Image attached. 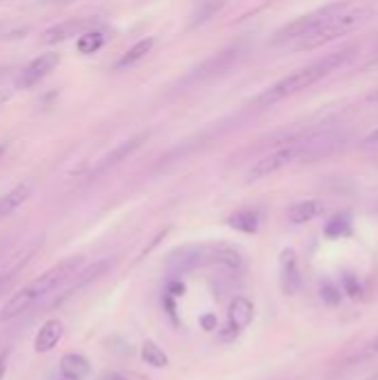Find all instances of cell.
<instances>
[{"label": "cell", "instance_id": "21", "mask_svg": "<svg viewBox=\"0 0 378 380\" xmlns=\"http://www.w3.org/2000/svg\"><path fill=\"white\" fill-rule=\"evenodd\" d=\"M378 354V336L372 338L365 347H361V352H358L352 360H347V365H354V363H363V360H369Z\"/></svg>", "mask_w": 378, "mask_h": 380}, {"label": "cell", "instance_id": "5", "mask_svg": "<svg viewBox=\"0 0 378 380\" xmlns=\"http://www.w3.org/2000/svg\"><path fill=\"white\" fill-rule=\"evenodd\" d=\"M298 160V142H292L287 144V147L269 154V156H263L254 167L249 169V180H263L267 176H272L280 169H285L287 165H292V162Z\"/></svg>", "mask_w": 378, "mask_h": 380}, {"label": "cell", "instance_id": "20", "mask_svg": "<svg viewBox=\"0 0 378 380\" xmlns=\"http://www.w3.org/2000/svg\"><path fill=\"white\" fill-rule=\"evenodd\" d=\"M142 360L152 367H167V356L152 340H147L145 345H142Z\"/></svg>", "mask_w": 378, "mask_h": 380}, {"label": "cell", "instance_id": "10", "mask_svg": "<svg viewBox=\"0 0 378 380\" xmlns=\"http://www.w3.org/2000/svg\"><path fill=\"white\" fill-rule=\"evenodd\" d=\"M87 21H80V18H71V21H65V23H58V25H53L45 31L43 36V41L47 45H58L67 38H71V36H78V33H85L87 29Z\"/></svg>", "mask_w": 378, "mask_h": 380}, {"label": "cell", "instance_id": "23", "mask_svg": "<svg viewBox=\"0 0 378 380\" xmlns=\"http://www.w3.org/2000/svg\"><path fill=\"white\" fill-rule=\"evenodd\" d=\"M365 142H367V144H378V127H376V130L365 138Z\"/></svg>", "mask_w": 378, "mask_h": 380}, {"label": "cell", "instance_id": "6", "mask_svg": "<svg viewBox=\"0 0 378 380\" xmlns=\"http://www.w3.org/2000/svg\"><path fill=\"white\" fill-rule=\"evenodd\" d=\"M110 267H112V260H98V263H92L89 267H85L83 271H78L76 276H71L69 287L63 289V294L56 300H53V305L65 302L67 298H71L76 292H80V289H85V287H89L92 283H96L98 278H103L107 271H110Z\"/></svg>", "mask_w": 378, "mask_h": 380}, {"label": "cell", "instance_id": "2", "mask_svg": "<svg viewBox=\"0 0 378 380\" xmlns=\"http://www.w3.org/2000/svg\"><path fill=\"white\" fill-rule=\"evenodd\" d=\"M352 51L354 49H343V51H336V53H330V56L320 58L308 67H303L294 74L285 76L283 80H278L276 85H272L267 89V92L258 98V105H274L278 100H285L290 98L303 89H310L312 85H316L318 80H322L325 76H330L332 71H336L340 65H345L350 58H352Z\"/></svg>", "mask_w": 378, "mask_h": 380}, {"label": "cell", "instance_id": "1", "mask_svg": "<svg viewBox=\"0 0 378 380\" xmlns=\"http://www.w3.org/2000/svg\"><path fill=\"white\" fill-rule=\"evenodd\" d=\"M80 265H83L80 256L65 258L58 265H53L51 269H47L45 274H41L36 280H31L29 285H25L23 289H18V292L5 302L3 310H0V320H11L16 316L29 312L33 305H38L41 300L51 296L61 285L71 280V276H76Z\"/></svg>", "mask_w": 378, "mask_h": 380}, {"label": "cell", "instance_id": "3", "mask_svg": "<svg viewBox=\"0 0 378 380\" xmlns=\"http://www.w3.org/2000/svg\"><path fill=\"white\" fill-rule=\"evenodd\" d=\"M374 16V9L372 7H358V9H352V11H343L340 16L332 18L330 23H325L322 27H318L316 31L303 36V38L296 41L294 49L296 51H314L322 45L327 43H334L340 36H345L350 31H354L356 27L365 25L369 18Z\"/></svg>", "mask_w": 378, "mask_h": 380}, {"label": "cell", "instance_id": "13", "mask_svg": "<svg viewBox=\"0 0 378 380\" xmlns=\"http://www.w3.org/2000/svg\"><path fill=\"white\" fill-rule=\"evenodd\" d=\"M322 211V203L320 201H300V203H294L287 211V218H290L294 225H305L314 221L316 216Z\"/></svg>", "mask_w": 378, "mask_h": 380}, {"label": "cell", "instance_id": "18", "mask_svg": "<svg viewBox=\"0 0 378 380\" xmlns=\"http://www.w3.org/2000/svg\"><path fill=\"white\" fill-rule=\"evenodd\" d=\"M103 45H105V33L96 31V29H89V31L80 33V38L76 43V49L80 53H85V56H89V53H96Z\"/></svg>", "mask_w": 378, "mask_h": 380}, {"label": "cell", "instance_id": "11", "mask_svg": "<svg viewBox=\"0 0 378 380\" xmlns=\"http://www.w3.org/2000/svg\"><path fill=\"white\" fill-rule=\"evenodd\" d=\"M251 318H254V307H251V302L245 296L233 298L229 305V327L233 332H243L251 322Z\"/></svg>", "mask_w": 378, "mask_h": 380}, {"label": "cell", "instance_id": "9", "mask_svg": "<svg viewBox=\"0 0 378 380\" xmlns=\"http://www.w3.org/2000/svg\"><path fill=\"white\" fill-rule=\"evenodd\" d=\"M63 334H65V324L61 320H56V318L47 320L43 327L38 329V334H36V340H33L36 352H38V354L51 352L61 342Z\"/></svg>", "mask_w": 378, "mask_h": 380}, {"label": "cell", "instance_id": "27", "mask_svg": "<svg viewBox=\"0 0 378 380\" xmlns=\"http://www.w3.org/2000/svg\"><path fill=\"white\" fill-rule=\"evenodd\" d=\"M0 3H3V0H0Z\"/></svg>", "mask_w": 378, "mask_h": 380}, {"label": "cell", "instance_id": "24", "mask_svg": "<svg viewBox=\"0 0 378 380\" xmlns=\"http://www.w3.org/2000/svg\"><path fill=\"white\" fill-rule=\"evenodd\" d=\"M7 76V69H0V78H5Z\"/></svg>", "mask_w": 378, "mask_h": 380}, {"label": "cell", "instance_id": "4", "mask_svg": "<svg viewBox=\"0 0 378 380\" xmlns=\"http://www.w3.org/2000/svg\"><path fill=\"white\" fill-rule=\"evenodd\" d=\"M343 11H347V5L345 3H334V5H325L320 7L308 16H300L296 21H292L290 25H285L283 29L276 31L274 36V43H285V41H298L303 36H308L312 31H316L318 27H322L325 23H330L332 18L340 16Z\"/></svg>", "mask_w": 378, "mask_h": 380}, {"label": "cell", "instance_id": "12", "mask_svg": "<svg viewBox=\"0 0 378 380\" xmlns=\"http://www.w3.org/2000/svg\"><path fill=\"white\" fill-rule=\"evenodd\" d=\"M31 196V187L29 185H18L11 191H7L3 198H0V218H7L14 211L21 209Z\"/></svg>", "mask_w": 378, "mask_h": 380}, {"label": "cell", "instance_id": "22", "mask_svg": "<svg viewBox=\"0 0 378 380\" xmlns=\"http://www.w3.org/2000/svg\"><path fill=\"white\" fill-rule=\"evenodd\" d=\"M7 360H9V352H0V380L5 378V371H7Z\"/></svg>", "mask_w": 378, "mask_h": 380}, {"label": "cell", "instance_id": "26", "mask_svg": "<svg viewBox=\"0 0 378 380\" xmlns=\"http://www.w3.org/2000/svg\"><path fill=\"white\" fill-rule=\"evenodd\" d=\"M374 65H376V67H378V60H376V63H374Z\"/></svg>", "mask_w": 378, "mask_h": 380}, {"label": "cell", "instance_id": "16", "mask_svg": "<svg viewBox=\"0 0 378 380\" xmlns=\"http://www.w3.org/2000/svg\"><path fill=\"white\" fill-rule=\"evenodd\" d=\"M236 56H238L236 49L223 51V53H219L216 58H211L209 63H205L201 69H196V76L203 78V76H214V74H219V71H225L233 60H236Z\"/></svg>", "mask_w": 378, "mask_h": 380}, {"label": "cell", "instance_id": "14", "mask_svg": "<svg viewBox=\"0 0 378 380\" xmlns=\"http://www.w3.org/2000/svg\"><path fill=\"white\" fill-rule=\"evenodd\" d=\"M61 374L67 380H83L89 374V360L80 354H67L61 360Z\"/></svg>", "mask_w": 378, "mask_h": 380}, {"label": "cell", "instance_id": "15", "mask_svg": "<svg viewBox=\"0 0 378 380\" xmlns=\"http://www.w3.org/2000/svg\"><path fill=\"white\" fill-rule=\"evenodd\" d=\"M154 49V38H145V41H138L134 47H130L127 51L122 53V56L118 58V63H116V67L118 69H127V67H134V65H138L142 58L147 56V53Z\"/></svg>", "mask_w": 378, "mask_h": 380}, {"label": "cell", "instance_id": "8", "mask_svg": "<svg viewBox=\"0 0 378 380\" xmlns=\"http://www.w3.org/2000/svg\"><path fill=\"white\" fill-rule=\"evenodd\" d=\"M147 140V134H138V136H134V138H130V140H125V142H120L118 147H114L110 154H107L98 165H96V169L92 171V176H100V174H105V171H110V169H114L116 165H120L122 160H127L136 149H140V144Z\"/></svg>", "mask_w": 378, "mask_h": 380}, {"label": "cell", "instance_id": "17", "mask_svg": "<svg viewBox=\"0 0 378 380\" xmlns=\"http://www.w3.org/2000/svg\"><path fill=\"white\" fill-rule=\"evenodd\" d=\"M298 283H300V278H298L294 251H285L283 253V289L287 294H292V292H296Z\"/></svg>", "mask_w": 378, "mask_h": 380}, {"label": "cell", "instance_id": "25", "mask_svg": "<svg viewBox=\"0 0 378 380\" xmlns=\"http://www.w3.org/2000/svg\"><path fill=\"white\" fill-rule=\"evenodd\" d=\"M367 380H378V374H376V376H372V378H367Z\"/></svg>", "mask_w": 378, "mask_h": 380}, {"label": "cell", "instance_id": "19", "mask_svg": "<svg viewBox=\"0 0 378 380\" xmlns=\"http://www.w3.org/2000/svg\"><path fill=\"white\" fill-rule=\"evenodd\" d=\"M227 223L243 233H254L258 229V213L256 211H238V213H233Z\"/></svg>", "mask_w": 378, "mask_h": 380}, {"label": "cell", "instance_id": "7", "mask_svg": "<svg viewBox=\"0 0 378 380\" xmlns=\"http://www.w3.org/2000/svg\"><path fill=\"white\" fill-rule=\"evenodd\" d=\"M58 63H61L58 53H43V56H38L36 60H31V63L21 71V78H18V87L27 89V87L38 85L43 78H47L51 71L58 67Z\"/></svg>", "mask_w": 378, "mask_h": 380}]
</instances>
